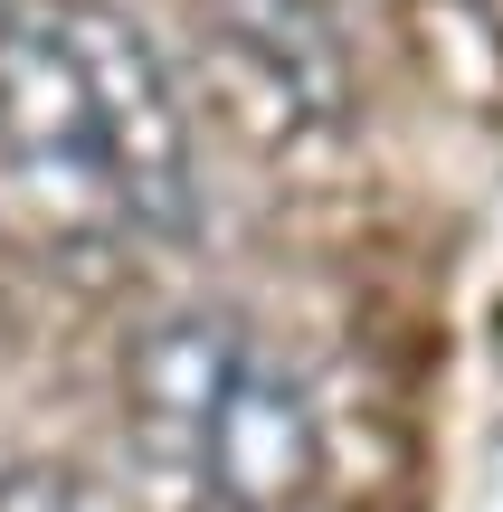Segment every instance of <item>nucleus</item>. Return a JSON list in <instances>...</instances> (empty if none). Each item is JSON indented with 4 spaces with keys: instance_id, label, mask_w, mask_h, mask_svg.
Wrapping results in <instances>:
<instances>
[{
    "instance_id": "1",
    "label": "nucleus",
    "mask_w": 503,
    "mask_h": 512,
    "mask_svg": "<svg viewBox=\"0 0 503 512\" xmlns=\"http://www.w3.org/2000/svg\"><path fill=\"white\" fill-rule=\"evenodd\" d=\"M200 219V143L143 29L95 0H19L0 19V238L57 266L181 247Z\"/></svg>"
},
{
    "instance_id": "2",
    "label": "nucleus",
    "mask_w": 503,
    "mask_h": 512,
    "mask_svg": "<svg viewBox=\"0 0 503 512\" xmlns=\"http://www.w3.org/2000/svg\"><path fill=\"white\" fill-rule=\"evenodd\" d=\"M124 437L162 484V512H304L323 484V418L304 370L219 304L133 332Z\"/></svg>"
},
{
    "instance_id": "3",
    "label": "nucleus",
    "mask_w": 503,
    "mask_h": 512,
    "mask_svg": "<svg viewBox=\"0 0 503 512\" xmlns=\"http://www.w3.org/2000/svg\"><path fill=\"white\" fill-rule=\"evenodd\" d=\"M190 48L257 152H314L352 124V48L323 0H190Z\"/></svg>"
},
{
    "instance_id": "4",
    "label": "nucleus",
    "mask_w": 503,
    "mask_h": 512,
    "mask_svg": "<svg viewBox=\"0 0 503 512\" xmlns=\"http://www.w3.org/2000/svg\"><path fill=\"white\" fill-rule=\"evenodd\" d=\"M0 512H133V503L86 465L29 456V465H0Z\"/></svg>"
}]
</instances>
